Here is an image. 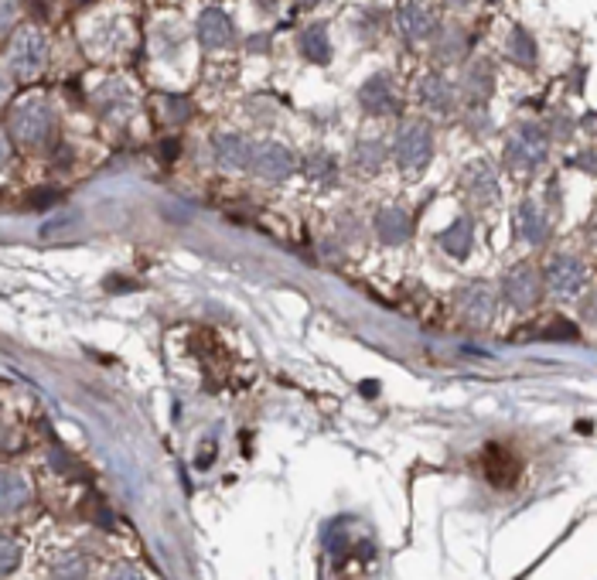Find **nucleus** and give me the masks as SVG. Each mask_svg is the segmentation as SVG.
<instances>
[{
	"label": "nucleus",
	"mask_w": 597,
	"mask_h": 580,
	"mask_svg": "<svg viewBox=\"0 0 597 580\" xmlns=\"http://www.w3.org/2000/svg\"><path fill=\"white\" fill-rule=\"evenodd\" d=\"M7 127H11V137H18L24 144H41L45 137L52 134V127H55V113H52V106L41 96L24 99V103H18L11 110Z\"/></svg>",
	"instance_id": "nucleus-1"
},
{
	"label": "nucleus",
	"mask_w": 597,
	"mask_h": 580,
	"mask_svg": "<svg viewBox=\"0 0 597 580\" xmlns=\"http://www.w3.org/2000/svg\"><path fill=\"white\" fill-rule=\"evenodd\" d=\"M393 154H396V164H400L403 174H420L427 168L430 154H434V134H430V127L420 123V120L406 123L403 130L396 134Z\"/></svg>",
	"instance_id": "nucleus-2"
},
{
	"label": "nucleus",
	"mask_w": 597,
	"mask_h": 580,
	"mask_svg": "<svg viewBox=\"0 0 597 580\" xmlns=\"http://www.w3.org/2000/svg\"><path fill=\"white\" fill-rule=\"evenodd\" d=\"M505 161L512 171H533L546 161V134H543L536 123H522L516 127V134L509 137V147H505Z\"/></svg>",
	"instance_id": "nucleus-3"
},
{
	"label": "nucleus",
	"mask_w": 597,
	"mask_h": 580,
	"mask_svg": "<svg viewBox=\"0 0 597 580\" xmlns=\"http://www.w3.org/2000/svg\"><path fill=\"white\" fill-rule=\"evenodd\" d=\"M45 58H48L45 35L35 31V28H21L18 35H14V41H11V55H7L11 72L18 79H31L45 65Z\"/></svg>",
	"instance_id": "nucleus-4"
},
{
	"label": "nucleus",
	"mask_w": 597,
	"mask_h": 580,
	"mask_svg": "<svg viewBox=\"0 0 597 580\" xmlns=\"http://www.w3.org/2000/svg\"><path fill=\"white\" fill-rule=\"evenodd\" d=\"M584 277H587V273H584V263H580L577 256H570V253L553 256L550 267H546V284H550V290L560 294V297H574V294H580Z\"/></svg>",
	"instance_id": "nucleus-5"
},
{
	"label": "nucleus",
	"mask_w": 597,
	"mask_h": 580,
	"mask_svg": "<svg viewBox=\"0 0 597 580\" xmlns=\"http://www.w3.org/2000/svg\"><path fill=\"white\" fill-rule=\"evenodd\" d=\"M212 154L219 168H226V171H243V168H253L256 144H253L250 137L222 134V137H212Z\"/></svg>",
	"instance_id": "nucleus-6"
},
{
	"label": "nucleus",
	"mask_w": 597,
	"mask_h": 580,
	"mask_svg": "<svg viewBox=\"0 0 597 580\" xmlns=\"http://www.w3.org/2000/svg\"><path fill=\"white\" fill-rule=\"evenodd\" d=\"M253 171L260 174L263 181H284L294 171V157L284 144L277 140H267V144H256V157H253Z\"/></svg>",
	"instance_id": "nucleus-7"
},
{
	"label": "nucleus",
	"mask_w": 597,
	"mask_h": 580,
	"mask_svg": "<svg viewBox=\"0 0 597 580\" xmlns=\"http://www.w3.org/2000/svg\"><path fill=\"white\" fill-rule=\"evenodd\" d=\"M505 301L512 308H533L540 301V273L533 267H516L505 273Z\"/></svg>",
	"instance_id": "nucleus-8"
},
{
	"label": "nucleus",
	"mask_w": 597,
	"mask_h": 580,
	"mask_svg": "<svg viewBox=\"0 0 597 580\" xmlns=\"http://www.w3.org/2000/svg\"><path fill=\"white\" fill-rule=\"evenodd\" d=\"M458 304H461V314L471 321V325H488V321H492V314H495V294H492L488 284L475 280V284L461 287V294H458Z\"/></svg>",
	"instance_id": "nucleus-9"
},
{
	"label": "nucleus",
	"mask_w": 597,
	"mask_h": 580,
	"mask_svg": "<svg viewBox=\"0 0 597 580\" xmlns=\"http://www.w3.org/2000/svg\"><path fill=\"white\" fill-rule=\"evenodd\" d=\"M359 103H362V110L369 116H389L396 113V96H393V86H389V79L386 76H372L359 89Z\"/></svg>",
	"instance_id": "nucleus-10"
},
{
	"label": "nucleus",
	"mask_w": 597,
	"mask_h": 580,
	"mask_svg": "<svg viewBox=\"0 0 597 580\" xmlns=\"http://www.w3.org/2000/svg\"><path fill=\"white\" fill-rule=\"evenodd\" d=\"M400 31L410 41H424L434 35V14L424 0H406L400 7Z\"/></svg>",
	"instance_id": "nucleus-11"
},
{
	"label": "nucleus",
	"mask_w": 597,
	"mask_h": 580,
	"mask_svg": "<svg viewBox=\"0 0 597 580\" xmlns=\"http://www.w3.org/2000/svg\"><path fill=\"white\" fill-rule=\"evenodd\" d=\"M461 185L475 198H482V202H495L499 198V178H495L488 161H471L461 171Z\"/></svg>",
	"instance_id": "nucleus-12"
},
{
	"label": "nucleus",
	"mask_w": 597,
	"mask_h": 580,
	"mask_svg": "<svg viewBox=\"0 0 597 580\" xmlns=\"http://www.w3.org/2000/svg\"><path fill=\"white\" fill-rule=\"evenodd\" d=\"M198 38L205 48H226L232 41V21L219 7H205L198 18Z\"/></svg>",
	"instance_id": "nucleus-13"
},
{
	"label": "nucleus",
	"mask_w": 597,
	"mask_h": 580,
	"mask_svg": "<svg viewBox=\"0 0 597 580\" xmlns=\"http://www.w3.org/2000/svg\"><path fill=\"white\" fill-rule=\"evenodd\" d=\"M485 475H488V482L505 488V485H512L519 478V461L505 451V447L492 444L485 451Z\"/></svg>",
	"instance_id": "nucleus-14"
},
{
	"label": "nucleus",
	"mask_w": 597,
	"mask_h": 580,
	"mask_svg": "<svg viewBox=\"0 0 597 580\" xmlns=\"http://www.w3.org/2000/svg\"><path fill=\"white\" fill-rule=\"evenodd\" d=\"M420 99H424L427 110H434V113H451V106H454V89H451V82L437 72H430L424 76L420 82Z\"/></svg>",
	"instance_id": "nucleus-15"
},
{
	"label": "nucleus",
	"mask_w": 597,
	"mask_h": 580,
	"mask_svg": "<svg viewBox=\"0 0 597 580\" xmlns=\"http://www.w3.org/2000/svg\"><path fill=\"white\" fill-rule=\"evenodd\" d=\"M376 236L383 239L386 246L403 243L406 236H410V215L403 209H383V212L376 215Z\"/></svg>",
	"instance_id": "nucleus-16"
},
{
	"label": "nucleus",
	"mask_w": 597,
	"mask_h": 580,
	"mask_svg": "<svg viewBox=\"0 0 597 580\" xmlns=\"http://www.w3.org/2000/svg\"><path fill=\"white\" fill-rule=\"evenodd\" d=\"M519 236L529 243H543L550 236V219L536 202H522L519 209Z\"/></svg>",
	"instance_id": "nucleus-17"
},
{
	"label": "nucleus",
	"mask_w": 597,
	"mask_h": 580,
	"mask_svg": "<svg viewBox=\"0 0 597 580\" xmlns=\"http://www.w3.org/2000/svg\"><path fill=\"white\" fill-rule=\"evenodd\" d=\"M301 52L311 58V62H318V65H325L328 58H331V41H328V28L325 24H308L304 31H301Z\"/></svg>",
	"instance_id": "nucleus-18"
},
{
	"label": "nucleus",
	"mask_w": 597,
	"mask_h": 580,
	"mask_svg": "<svg viewBox=\"0 0 597 580\" xmlns=\"http://www.w3.org/2000/svg\"><path fill=\"white\" fill-rule=\"evenodd\" d=\"M471 239H475V226H471V219H454V226L447 232H441V246L444 253H451V256H468L471 250Z\"/></svg>",
	"instance_id": "nucleus-19"
},
{
	"label": "nucleus",
	"mask_w": 597,
	"mask_h": 580,
	"mask_svg": "<svg viewBox=\"0 0 597 580\" xmlns=\"http://www.w3.org/2000/svg\"><path fill=\"white\" fill-rule=\"evenodd\" d=\"M352 157H355V164L362 168V171H379L383 168V157H386V144L379 140V137H362L359 144H355V151H352Z\"/></svg>",
	"instance_id": "nucleus-20"
},
{
	"label": "nucleus",
	"mask_w": 597,
	"mask_h": 580,
	"mask_svg": "<svg viewBox=\"0 0 597 580\" xmlns=\"http://www.w3.org/2000/svg\"><path fill=\"white\" fill-rule=\"evenodd\" d=\"M28 499H31V488H28V482H24V475L7 471V475H4V512H7V516L18 512Z\"/></svg>",
	"instance_id": "nucleus-21"
},
{
	"label": "nucleus",
	"mask_w": 597,
	"mask_h": 580,
	"mask_svg": "<svg viewBox=\"0 0 597 580\" xmlns=\"http://www.w3.org/2000/svg\"><path fill=\"white\" fill-rule=\"evenodd\" d=\"M509 58L519 62V65H526V69L536 62V45H533V38H529V31L516 28V31L509 35Z\"/></svg>",
	"instance_id": "nucleus-22"
},
{
	"label": "nucleus",
	"mask_w": 597,
	"mask_h": 580,
	"mask_svg": "<svg viewBox=\"0 0 597 580\" xmlns=\"http://www.w3.org/2000/svg\"><path fill=\"white\" fill-rule=\"evenodd\" d=\"M304 171H308V178H314V181H335L338 178V164H335V157L328 154V151H314V154L308 157V164H304Z\"/></svg>",
	"instance_id": "nucleus-23"
},
{
	"label": "nucleus",
	"mask_w": 597,
	"mask_h": 580,
	"mask_svg": "<svg viewBox=\"0 0 597 580\" xmlns=\"http://www.w3.org/2000/svg\"><path fill=\"white\" fill-rule=\"evenodd\" d=\"M96 99H99V106H103V113H116V110H127V106H130L127 89H123L116 79L113 82H103V86H99Z\"/></svg>",
	"instance_id": "nucleus-24"
},
{
	"label": "nucleus",
	"mask_w": 597,
	"mask_h": 580,
	"mask_svg": "<svg viewBox=\"0 0 597 580\" xmlns=\"http://www.w3.org/2000/svg\"><path fill=\"white\" fill-rule=\"evenodd\" d=\"M461 55H464V31L451 24L441 38H437V58H441V62H454V58H461Z\"/></svg>",
	"instance_id": "nucleus-25"
},
{
	"label": "nucleus",
	"mask_w": 597,
	"mask_h": 580,
	"mask_svg": "<svg viewBox=\"0 0 597 580\" xmlns=\"http://www.w3.org/2000/svg\"><path fill=\"white\" fill-rule=\"evenodd\" d=\"M464 93H468V96H475V99H485L488 93H492V69H488L485 62H478V65L468 72Z\"/></svg>",
	"instance_id": "nucleus-26"
},
{
	"label": "nucleus",
	"mask_w": 597,
	"mask_h": 580,
	"mask_svg": "<svg viewBox=\"0 0 597 580\" xmlns=\"http://www.w3.org/2000/svg\"><path fill=\"white\" fill-rule=\"evenodd\" d=\"M58 202V192L55 188H35V195L24 202L28 209H45V205H55Z\"/></svg>",
	"instance_id": "nucleus-27"
},
{
	"label": "nucleus",
	"mask_w": 597,
	"mask_h": 580,
	"mask_svg": "<svg viewBox=\"0 0 597 580\" xmlns=\"http://www.w3.org/2000/svg\"><path fill=\"white\" fill-rule=\"evenodd\" d=\"M14 560H18V543L7 536V540H4V560H0V570L11 574V570H14Z\"/></svg>",
	"instance_id": "nucleus-28"
},
{
	"label": "nucleus",
	"mask_w": 597,
	"mask_h": 580,
	"mask_svg": "<svg viewBox=\"0 0 597 580\" xmlns=\"http://www.w3.org/2000/svg\"><path fill=\"white\" fill-rule=\"evenodd\" d=\"M82 574H86V563L82 560H69L55 567V577H82Z\"/></svg>",
	"instance_id": "nucleus-29"
},
{
	"label": "nucleus",
	"mask_w": 597,
	"mask_h": 580,
	"mask_svg": "<svg viewBox=\"0 0 597 580\" xmlns=\"http://www.w3.org/2000/svg\"><path fill=\"white\" fill-rule=\"evenodd\" d=\"M584 314H587V321H597V294L584 304Z\"/></svg>",
	"instance_id": "nucleus-30"
},
{
	"label": "nucleus",
	"mask_w": 597,
	"mask_h": 580,
	"mask_svg": "<svg viewBox=\"0 0 597 580\" xmlns=\"http://www.w3.org/2000/svg\"><path fill=\"white\" fill-rule=\"evenodd\" d=\"M11 14H14V4L4 0V28H11Z\"/></svg>",
	"instance_id": "nucleus-31"
},
{
	"label": "nucleus",
	"mask_w": 597,
	"mask_h": 580,
	"mask_svg": "<svg viewBox=\"0 0 597 580\" xmlns=\"http://www.w3.org/2000/svg\"><path fill=\"white\" fill-rule=\"evenodd\" d=\"M451 4H468V0H451Z\"/></svg>",
	"instance_id": "nucleus-32"
},
{
	"label": "nucleus",
	"mask_w": 597,
	"mask_h": 580,
	"mask_svg": "<svg viewBox=\"0 0 597 580\" xmlns=\"http://www.w3.org/2000/svg\"><path fill=\"white\" fill-rule=\"evenodd\" d=\"M301 4H318V0H301Z\"/></svg>",
	"instance_id": "nucleus-33"
},
{
	"label": "nucleus",
	"mask_w": 597,
	"mask_h": 580,
	"mask_svg": "<svg viewBox=\"0 0 597 580\" xmlns=\"http://www.w3.org/2000/svg\"><path fill=\"white\" fill-rule=\"evenodd\" d=\"M492 4H495V0H492Z\"/></svg>",
	"instance_id": "nucleus-34"
}]
</instances>
